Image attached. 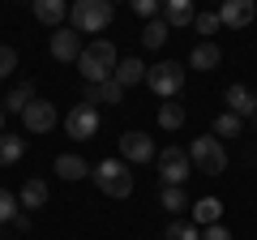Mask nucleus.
<instances>
[{
  "label": "nucleus",
  "instance_id": "f257e3e1",
  "mask_svg": "<svg viewBox=\"0 0 257 240\" xmlns=\"http://www.w3.org/2000/svg\"><path fill=\"white\" fill-rule=\"evenodd\" d=\"M111 18H116V5L111 0H73L69 5V26L77 35H99V30L111 26Z\"/></svg>",
  "mask_w": 257,
  "mask_h": 240
},
{
  "label": "nucleus",
  "instance_id": "f03ea898",
  "mask_svg": "<svg viewBox=\"0 0 257 240\" xmlns=\"http://www.w3.org/2000/svg\"><path fill=\"white\" fill-rule=\"evenodd\" d=\"M116 65H120V56H116V47H111L107 39H94V43L82 47V56H77V69H82L86 82H107V77L116 73Z\"/></svg>",
  "mask_w": 257,
  "mask_h": 240
},
{
  "label": "nucleus",
  "instance_id": "7ed1b4c3",
  "mask_svg": "<svg viewBox=\"0 0 257 240\" xmlns=\"http://www.w3.org/2000/svg\"><path fill=\"white\" fill-rule=\"evenodd\" d=\"M189 163H193V172H202V176H223L227 172V150H223V142L214 133L210 138H193Z\"/></svg>",
  "mask_w": 257,
  "mask_h": 240
},
{
  "label": "nucleus",
  "instance_id": "20e7f679",
  "mask_svg": "<svg viewBox=\"0 0 257 240\" xmlns=\"http://www.w3.org/2000/svg\"><path fill=\"white\" fill-rule=\"evenodd\" d=\"M90 176H94V185H99L107 197H128L133 193V172H128L124 159H103Z\"/></svg>",
  "mask_w": 257,
  "mask_h": 240
},
{
  "label": "nucleus",
  "instance_id": "39448f33",
  "mask_svg": "<svg viewBox=\"0 0 257 240\" xmlns=\"http://www.w3.org/2000/svg\"><path fill=\"white\" fill-rule=\"evenodd\" d=\"M146 86L159 94V99H176L184 90V65L180 60H159V65H146Z\"/></svg>",
  "mask_w": 257,
  "mask_h": 240
},
{
  "label": "nucleus",
  "instance_id": "423d86ee",
  "mask_svg": "<svg viewBox=\"0 0 257 240\" xmlns=\"http://www.w3.org/2000/svg\"><path fill=\"white\" fill-rule=\"evenodd\" d=\"M189 176H193L189 150H180V146H163V155H159V185H184Z\"/></svg>",
  "mask_w": 257,
  "mask_h": 240
},
{
  "label": "nucleus",
  "instance_id": "0eeeda50",
  "mask_svg": "<svg viewBox=\"0 0 257 240\" xmlns=\"http://www.w3.org/2000/svg\"><path fill=\"white\" fill-rule=\"evenodd\" d=\"M64 133L73 142H90L94 133H99V111H94L90 103H77V107L64 116Z\"/></svg>",
  "mask_w": 257,
  "mask_h": 240
},
{
  "label": "nucleus",
  "instance_id": "6e6552de",
  "mask_svg": "<svg viewBox=\"0 0 257 240\" xmlns=\"http://www.w3.org/2000/svg\"><path fill=\"white\" fill-rule=\"evenodd\" d=\"M120 159L124 163H150V159H159V150H155V138H146V133H124L120 138Z\"/></svg>",
  "mask_w": 257,
  "mask_h": 240
},
{
  "label": "nucleus",
  "instance_id": "1a4fd4ad",
  "mask_svg": "<svg viewBox=\"0 0 257 240\" xmlns=\"http://www.w3.org/2000/svg\"><path fill=\"white\" fill-rule=\"evenodd\" d=\"M253 18H257V0H219V22L223 26L240 30V26H253Z\"/></svg>",
  "mask_w": 257,
  "mask_h": 240
},
{
  "label": "nucleus",
  "instance_id": "9d476101",
  "mask_svg": "<svg viewBox=\"0 0 257 240\" xmlns=\"http://www.w3.org/2000/svg\"><path fill=\"white\" fill-rule=\"evenodd\" d=\"M47 47H52V56L60 60V65H64V60H77V56H82V35H77L73 26H60Z\"/></svg>",
  "mask_w": 257,
  "mask_h": 240
},
{
  "label": "nucleus",
  "instance_id": "9b49d317",
  "mask_svg": "<svg viewBox=\"0 0 257 240\" xmlns=\"http://www.w3.org/2000/svg\"><path fill=\"white\" fill-rule=\"evenodd\" d=\"M22 125H26V133H47V129H56V107H52V103H43V99H35L26 111H22Z\"/></svg>",
  "mask_w": 257,
  "mask_h": 240
},
{
  "label": "nucleus",
  "instance_id": "f8f14e48",
  "mask_svg": "<svg viewBox=\"0 0 257 240\" xmlns=\"http://www.w3.org/2000/svg\"><path fill=\"white\" fill-rule=\"evenodd\" d=\"M82 103H124V86L116 82V77H107V82H86L82 90Z\"/></svg>",
  "mask_w": 257,
  "mask_h": 240
},
{
  "label": "nucleus",
  "instance_id": "ddd939ff",
  "mask_svg": "<svg viewBox=\"0 0 257 240\" xmlns=\"http://www.w3.org/2000/svg\"><path fill=\"white\" fill-rule=\"evenodd\" d=\"M219 60H223V52H219V43H193V52H189V69H197V73H210V69H219Z\"/></svg>",
  "mask_w": 257,
  "mask_h": 240
},
{
  "label": "nucleus",
  "instance_id": "4468645a",
  "mask_svg": "<svg viewBox=\"0 0 257 240\" xmlns=\"http://www.w3.org/2000/svg\"><path fill=\"white\" fill-rule=\"evenodd\" d=\"M30 9H35V18L43 22V26L60 30V22L69 18V0H30Z\"/></svg>",
  "mask_w": 257,
  "mask_h": 240
},
{
  "label": "nucleus",
  "instance_id": "2eb2a0df",
  "mask_svg": "<svg viewBox=\"0 0 257 240\" xmlns=\"http://www.w3.org/2000/svg\"><path fill=\"white\" fill-rule=\"evenodd\" d=\"M90 172L94 167L86 163L82 155H56V176H60V180H86Z\"/></svg>",
  "mask_w": 257,
  "mask_h": 240
},
{
  "label": "nucleus",
  "instance_id": "dca6fc26",
  "mask_svg": "<svg viewBox=\"0 0 257 240\" xmlns=\"http://www.w3.org/2000/svg\"><path fill=\"white\" fill-rule=\"evenodd\" d=\"M227 111H236V116H253V111H257V94L248 90V86H227Z\"/></svg>",
  "mask_w": 257,
  "mask_h": 240
},
{
  "label": "nucleus",
  "instance_id": "f3484780",
  "mask_svg": "<svg viewBox=\"0 0 257 240\" xmlns=\"http://www.w3.org/2000/svg\"><path fill=\"white\" fill-rule=\"evenodd\" d=\"M193 0H163V22L167 26H193Z\"/></svg>",
  "mask_w": 257,
  "mask_h": 240
},
{
  "label": "nucleus",
  "instance_id": "a211bd4d",
  "mask_svg": "<svg viewBox=\"0 0 257 240\" xmlns=\"http://www.w3.org/2000/svg\"><path fill=\"white\" fill-rule=\"evenodd\" d=\"M223 219V202L219 197H202V202H193V223L197 227H210V223Z\"/></svg>",
  "mask_w": 257,
  "mask_h": 240
},
{
  "label": "nucleus",
  "instance_id": "6ab92c4d",
  "mask_svg": "<svg viewBox=\"0 0 257 240\" xmlns=\"http://www.w3.org/2000/svg\"><path fill=\"white\" fill-rule=\"evenodd\" d=\"M111 77H116V82H120V86H124V90H128V86L146 82V65L128 56V60H120V65H116V73H111Z\"/></svg>",
  "mask_w": 257,
  "mask_h": 240
},
{
  "label": "nucleus",
  "instance_id": "aec40b11",
  "mask_svg": "<svg viewBox=\"0 0 257 240\" xmlns=\"http://www.w3.org/2000/svg\"><path fill=\"white\" fill-rule=\"evenodd\" d=\"M18 202L26 206V210H39V206H47V180H26L18 193Z\"/></svg>",
  "mask_w": 257,
  "mask_h": 240
},
{
  "label": "nucleus",
  "instance_id": "412c9836",
  "mask_svg": "<svg viewBox=\"0 0 257 240\" xmlns=\"http://www.w3.org/2000/svg\"><path fill=\"white\" fill-rule=\"evenodd\" d=\"M26 155V138H13V133H0V167H13Z\"/></svg>",
  "mask_w": 257,
  "mask_h": 240
},
{
  "label": "nucleus",
  "instance_id": "4be33fe9",
  "mask_svg": "<svg viewBox=\"0 0 257 240\" xmlns=\"http://www.w3.org/2000/svg\"><path fill=\"white\" fill-rule=\"evenodd\" d=\"M30 103H35V86H30V82H26V86H13L9 99H5V116H9V111H13V116H22Z\"/></svg>",
  "mask_w": 257,
  "mask_h": 240
},
{
  "label": "nucleus",
  "instance_id": "5701e85b",
  "mask_svg": "<svg viewBox=\"0 0 257 240\" xmlns=\"http://www.w3.org/2000/svg\"><path fill=\"white\" fill-rule=\"evenodd\" d=\"M189 193H184V185H163V210H172V214H180V210H189Z\"/></svg>",
  "mask_w": 257,
  "mask_h": 240
},
{
  "label": "nucleus",
  "instance_id": "b1692460",
  "mask_svg": "<svg viewBox=\"0 0 257 240\" xmlns=\"http://www.w3.org/2000/svg\"><path fill=\"white\" fill-rule=\"evenodd\" d=\"M159 125H163V129H180V125H184V107L172 103V99H163V103H159Z\"/></svg>",
  "mask_w": 257,
  "mask_h": 240
},
{
  "label": "nucleus",
  "instance_id": "393cba45",
  "mask_svg": "<svg viewBox=\"0 0 257 240\" xmlns=\"http://www.w3.org/2000/svg\"><path fill=\"white\" fill-rule=\"evenodd\" d=\"M167 30H172V26H167L163 18H150V22H146V30H142V43H146V47H163Z\"/></svg>",
  "mask_w": 257,
  "mask_h": 240
},
{
  "label": "nucleus",
  "instance_id": "a878e982",
  "mask_svg": "<svg viewBox=\"0 0 257 240\" xmlns=\"http://www.w3.org/2000/svg\"><path fill=\"white\" fill-rule=\"evenodd\" d=\"M236 133H240V116H236V111H223V116L219 120H214V138H236Z\"/></svg>",
  "mask_w": 257,
  "mask_h": 240
},
{
  "label": "nucleus",
  "instance_id": "bb28decb",
  "mask_svg": "<svg viewBox=\"0 0 257 240\" xmlns=\"http://www.w3.org/2000/svg\"><path fill=\"white\" fill-rule=\"evenodd\" d=\"M163 240H202V227L197 223H172L163 231Z\"/></svg>",
  "mask_w": 257,
  "mask_h": 240
},
{
  "label": "nucleus",
  "instance_id": "cd10ccee",
  "mask_svg": "<svg viewBox=\"0 0 257 240\" xmlns=\"http://www.w3.org/2000/svg\"><path fill=\"white\" fill-rule=\"evenodd\" d=\"M128 9L142 13V18H159L163 13V0H128Z\"/></svg>",
  "mask_w": 257,
  "mask_h": 240
},
{
  "label": "nucleus",
  "instance_id": "c85d7f7f",
  "mask_svg": "<svg viewBox=\"0 0 257 240\" xmlns=\"http://www.w3.org/2000/svg\"><path fill=\"white\" fill-rule=\"evenodd\" d=\"M13 214H18V197L9 189H0V223H13Z\"/></svg>",
  "mask_w": 257,
  "mask_h": 240
},
{
  "label": "nucleus",
  "instance_id": "c756f323",
  "mask_svg": "<svg viewBox=\"0 0 257 240\" xmlns=\"http://www.w3.org/2000/svg\"><path fill=\"white\" fill-rule=\"evenodd\" d=\"M13 69H18V52H13V47H5V43H0V82H5V77H9Z\"/></svg>",
  "mask_w": 257,
  "mask_h": 240
},
{
  "label": "nucleus",
  "instance_id": "7c9ffc66",
  "mask_svg": "<svg viewBox=\"0 0 257 240\" xmlns=\"http://www.w3.org/2000/svg\"><path fill=\"white\" fill-rule=\"evenodd\" d=\"M193 22H197V30H202V35H214V30L223 26V22H219V13H197Z\"/></svg>",
  "mask_w": 257,
  "mask_h": 240
},
{
  "label": "nucleus",
  "instance_id": "2f4dec72",
  "mask_svg": "<svg viewBox=\"0 0 257 240\" xmlns=\"http://www.w3.org/2000/svg\"><path fill=\"white\" fill-rule=\"evenodd\" d=\"M202 240H231V231L223 227V223H210V227L202 231Z\"/></svg>",
  "mask_w": 257,
  "mask_h": 240
},
{
  "label": "nucleus",
  "instance_id": "473e14b6",
  "mask_svg": "<svg viewBox=\"0 0 257 240\" xmlns=\"http://www.w3.org/2000/svg\"><path fill=\"white\" fill-rule=\"evenodd\" d=\"M0 133H5V107H0Z\"/></svg>",
  "mask_w": 257,
  "mask_h": 240
},
{
  "label": "nucleus",
  "instance_id": "72a5a7b5",
  "mask_svg": "<svg viewBox=\"0 0 257 240\" xmlns=\"http://www.w3.org/2000/svg\"><path fill=\"white\" fill-rule=\"evenodd\" d=\"M253 120H257V111H253Z\"/></svg>",
  "mask_w": 257,
  "mask_h": 240
}]
</instances>
